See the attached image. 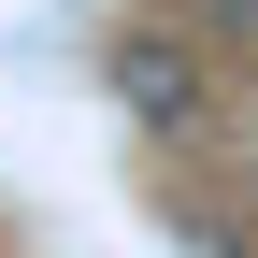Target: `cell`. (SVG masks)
I'll list each match as a JSON object with an SVG mask.
<instances>
[{
  "label": "cell",
  "mask_w": 258,
  "mask_h": 258,
  "mask_svg": "<svg viewBox=\"0 0 258 258\" xmlns=\"http://www.w3.org/2000/svg\"><path fill=\"white\" fill-rule=\"evenodd\" d=\"M115 101L144 129H201V57H186L172 29H129V43H115Z\"/></svg>",
  "instance_id": "1"
}]
</instances>
